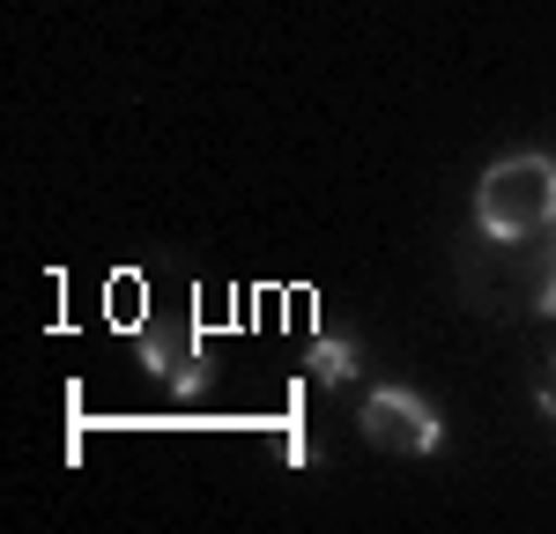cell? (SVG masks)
Segmentation results:
<instances>
[{
    "mask_svg": "<svg viewBox=\"0 0 556 534\" xmlns=\"http://www.w3.org/2000/svg\"><path fill=\"white\" fill-rule=\"evenodd\" d=\"M542 408H549V416H556V364H549V371H542Z\"/></svg>",
    "mask_w": 556,
    "mask_h": 534,
    "instance_id": "obj_7",
    "label": "cell"
},
{
    "mask_svg": "<svg viewBox=\"0 0 556 534\" xmlns=\"http://www.w3.org/2000/svg\"><path fill=\"white\" fill-rule=\"evenodd\" d=\"M364 438L379 445V453H401V460H430L438 445H445V423H438V408L424 394H408V386H379V394H364Z\"/></svg>",
    "mask_w": 556,
    "mask_h": 534,
    "instance_id": "obj_2",
    "label": "cell"
},
{
    "mask_svg": "<svg viewBox=\"0 0 556 534\" xmlns=\"http://www.w3.org/2000/svg\"><path fill=\"white\" fill-rule=\"evenodd\" d=\"M304 371H312L319 386H342V379H356V349H349V342H312Z\"/></svg>",
    "mask_w": 556,
    "mask_h": 534,
    "instance_id": "obj_5",
    "label": "cell"
},
{
    "mask_svg": "<svg viewBox=\"0 0 556 534\" xmlns=\"http://www.w3.org/2000/svg\"><path fill=\"white\" fill-rule=\"evenodd\" d=\"M475 230L482 238H549L556 230V156L519 149L497 156L475 186Z\"/></svg>",
    "mask_w": 556,
    "mask_h": 534,
    "instance_id": "obj_1",
    "label": "cell"
},
{
    "mask_svg": "<svg viewBox=\"0 0 556 534\" xmlns=\"http://www.w3.org/2000/svg\"><path fill=\"white\" fill-rule=\"evenodd\" d=\"M104 312L119 319V327H149V290H141V275H112V297H104Z\"/></svg>",
    "mask_w": 556,
    "mask_h": 534,
    "instance_id": "obj_4",
    "label": "cell"
},
{
    "mask_svg": "<svg viewBox=\"0 0 556 534\" xmlns=\"http://www.w3.org/2000/svg\"><path fill=\"white\" fill-rule=\"evenodd\" d=\"M134 349H141V364H149L172 394H201L215 379V364H208V349H201L193 327H134Z\"/></svg>",
    "mask_w": 556,
    "mask_h": 534,
    "instance_id": "obj_3",
    "label": "cell"
},
{
    "mask_svg": "<svg viewBox=\"0 0 556 534\" xmlns=\"http://www.w3.org/2000/svg\"><path fill=\"white\" fill-rule=\"evenodd\" d=\"M527 312L556 319V230H549V253H542V267H534V305H527Z\"/></svg>",
    "mask_w": 556,
    "mask_h": 534,
    "instance_id": "obj_6",
    "label": "cell"
}]
</instances>
